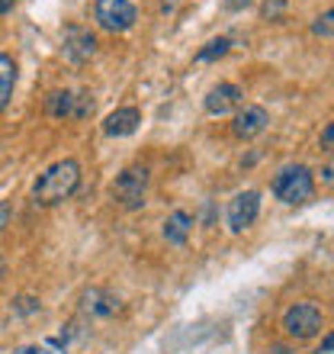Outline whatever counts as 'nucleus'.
I'll return each instance as SVG.
<instances>
[{
  "label": "nucleus",
  "mask_w": 334,
  "mask_h": 354,
  "mask_svg": "<svg viewBox=\"0 0 334 354\" xmlns=\"http://www.w3.org/2000/svg\"><path fill=\"white\" fill-rule=\"evenodd\" d=\"M77 187H81V165L75 158H61L39 174V180L32 184V203L58 206L71 200L77 194Z\"/></svg>",
  "instance_id": "1"
},
{
  "label": "nucleus",
  "mask_w": 334,
  "mask_h": 354,
  "mask_svg": "<svg viewBox=\"0 0 334 354\" xmlns=\"http://www.w3.org/2000/svg\"><path fill=\"white\" fill-rule=\"evenodd\" d=\"M270 190H273V196H277L279 203L302 206L315 196V177H312V171L306 165H286V168L277 171Z\"/></svg>",
  "instance_id": "2"
},
{
  "label": "nucleus",
  "mask_w": 334,
  "mask_h": 354,
  "mask_svg": "<svg viewBox=\"0 0 334 354\" xmlns=\"http://www.w3.org/2000/svg\"><path fill=\"white\" fill-rule=\"evenodd\" d=\"M325 328V313L318 303L312 299H302V303H293V306L283 313V332L296 342H306V338H315L318 332Z\"/></svg>",
  "instance_id": "3"
},
{
  "label": "nucleus",
  "mask_w": 334,
  "mask_h": 354,
  "mask_svg": "<svg viewBox=\"0 0 334 354\" xmlns=\"http://www.w3.org/2000/svg\"><path fill=\"white\" fill-rule=\"evenodd\" d=\"M148 168L145 165H132L126 168L119 177H116V184H112V200L122 206V209H141L145 206V196H148Z\"/></svg>",
  "instance_id": "4"
},
{
  "label": "nucleus",
  "mask_w": 334,
  "mask_h": 354,
  "mask_svg": "<svg viewBox=\"0 0 334 354\" xmlns=\"http://www.w3.org/2000/svg\"><path fill=\"white\" fill-rule=\"evenodd\" d=\"M93 19L106 32H129L139 19V10L132 0H97L93 3Z\"/></svg>",
  "instance_id": "5"
},
{
  "label": "nucleus",
  "mask_w": 334,
  "mask_h": 354,
  "mask_svg": "<svg viewBox=\"0 0 334 354\" xmlns=\"http://www.w3.org/2000/svg\"><path fill=\"white\" fill-rule=\"evenodd\" d=\"M257 216H260V194L257 190H242V194H235V200L228 203L225 219H228V229L238 235L257 223Z\"/></svg>",
  "instance_id": "6"
},
{
  "label": "nucleus",
  "mask_w": 334,
  "mask_h": 354,
  "mask_svg": "<svg viewBox=\"0 0 334 354\" xmlns=\"http://www.w3.org/2000/svg\"><path fill=\"white\" fill-rule=\"evenodd\" d=\"M61 55H65L71 65H87V62L97 55V36L84 26H68L65 39H61Z\"/></svg>",
  "instance_id": "7"
},
{
  "label": "nucleus",
  "mask_w": 334,
  "mask_h": 354,
  "mask_svg": "<svg viewBox=\"0 0 334 354\" xmlns=\"http://www.w3.org/2000/svg\"><path fill=\"white\" fill-rule=\"evenodd\" d=\"M81 309L87 313V316H93V319H112L122 309V303H119V297H116L112 290L90 287V290H84L81 293Z\"/></svg>",
  "instance_id": "8"
},
{
  "label": "nucleus",
  "mask_w": 334,
  "mask_h": 354,
  "mask_svg": "<svg viewBox=\"0 0 334 354\" xmlns=\"http://www.w3.org/2000/svg\"><path fill=\"white\" fill-rule=\"evenodd\" d=\"M242 103H244V91L238 84H215L213 91L206 93L203 106L209 116H228V113L238 110Z\"/></svg>",
  "instance_id": "9"
},
{
  "label": "nucleus",
  "mask_w": 334,
  "mask_h": 354,
  "mask_svg": "<svg viewBox=\"0 0 334 354\" xmlns=\"http://www.w3.org/2000/svg\"><path fill=\"white\" fill-rule=\"evenodd\" d=\"M267 122H270V113L264 106H257V103H248V106H242V110L235 113L232 132H235V139H254V136H260V132L267 129Z\"/></svg>",
  "instance_id": "10"
},
{
  "label": "nucleus",
  "mask_w": 334,
  "mask_h": 354,
  "mask_svg": "<svg viewBox=\"0 0 334 354\" xmlns=\"http://www.w3.org/2000/svg\"><path fill=\"white\" fill-rule=\"evenodd\" d=\"M139 122H141L139 106H119V110H112L103 120V132L112 136V139H122V136H132V132L139 129Z\"/></svg>",
  "instance_id": "11"
},
{
  "label": "nucleus",
  "mask_w": 334,
  "mask_h": 354,
  "mask_svg": "<svg viewBox=\"0 0 334 354\" xmlns=\"http://www.w3.org/2000/svg\"><path fill=\"white\" fill-rule=\"evenodd\" d=\"M190 232H193V216L184 213V209H174V213L164 219V239L170 245H186Z\"/></svg>",
  "instance_id": "12"
},
{
  "label": "nucleus",
  "mask_w": 334,
  "mask_h": 354,
  "mask_svg": "<svg viewBox=\"0 0 334 354\" xmlns=\"http://www.w3.org/2000/svg\"><path fill=\"white\" fill-rule=\"evenodd\" d=\"M13 87H17V62L0 52V113L7 110L10 97H13Z\"/></svg>",
  "instance_id": "13"
},
{
  "label": "nucleus",
  "mask_w": 334,
  "mask_h": 354,
  "mask_svg": "<svg viewBox=\"0 0 334 354\" xmlns=\"http://www.w3.org/2000/svg\"><path fill=\"white\" fill-rule=\"evenodd\" d=\"M46 113L52 120H71L75 116V93L71 91H52L46 97Z\"/></svg>",
  "instance_id": "14"
},
{
  "label": "nucleus",
  "mask_w": 334,
  "mask_h": 354,
  "mask_svg": "<svg viewBox=\"0 0 334 354\" xmlns=\"http://www.w3.org/2000/svg\"><path fill=\"white\" fill-rule=\"evenodd\" d=\"M228 48H232V39L219 36V39H213V42H206V46L196 52V62H215V58L228 55Z\"/></svg>",
  "instance_id": "15"
},
{
  "label": "nucleus",
  "mask_w": 334,
  "mask_h": 354,
  "mask_svg": "<svg viewBox=\"0 0 334 354\" xmlns=\"http://www.w3.org/2000/svg\"><path fill=\"white\" fill-rule=\"evenodd\" d=\"M90 113H93V100H90V93H87V91L75 93V116H71V120H87Z\"/></svg>",
  "instance_id": "16"
},
{
  "label": "nucleus",
  "mask_w": 334,
  "mask_h": 354,
  "mask_svg": "<svg viewBox=\"0 0 334 354\" xmlns=\"http://www.w3.org/2000/svg\"><path fill=\"white\" fill-rule=\"evenodd\" d=\"M286 3H289V0H267V3L260 7V13H264V19H273V23H277V19H283Z\"/></svg>",
  "instance_id": "17"
},
{
  "label": "nucleus",
  "mask_w": 334,
  "mask_h": 354,
  "mask_svg": "<svg viewBox=\"0 0 334 354\" xmlns=\"http://www.w3.org/2000/svg\"><path fill=\"white\" fill-rule=\"evenodd\" d=\"M331 19H334L331 10H325V13L312 23V32H315V36H322V39H331Z\"/></svg>",
  "instance_id": "18"
},
{
  "label": "nucleus",
  "mask_w": 334,
  "mask_h": 354,
  "mask_svg": "<svg viewBox=\"0 0 334 354\" xmlns=\"http://www.w3.org/2000/svg\"><path fill=\"white\" fill-rule=\"evenodd\" d=\"M13 309H17V313H23V316H29V313H39V309H42V303H39V299H32V297H19L17 303H13Z\"/></svg>",
  "instance_id": "19"
},
{
  "label": "nucleus",
  "mask_w": 334,
  "mask_h": 354,
  "mask_svg": "<svg viewBox=\"0 0 334 354\" xmlns=\"http://www.w3.org/2000/svg\"><path fill=\"white\" fill-rule=\"evenodd\" d=\"M331 145H334V126H331V122H328V126H325V132H322V149H325V151H331Z\"/></svg>",
  "instance_id": "20"
},
{
  "label": "nucleus",
  "mask_w": 334,
  "mask_h": 354,
  "mask_svg": "<svg viewBox=\"0 0 334 354\" xmlns=\"http://www.w3.org/2000/svg\"><path fill=\"white\" fill-rule=\"evenodd\" d=\"M7 223H10V203L7 200H0V232L7 229Z\"/></svg>",
  "instance_id": "21"
},
{
  "label": "nucleus",
  "mask_w": 334,
  "mask_h": 354,
  "mask_svg": "<svg viewBox=\"0 0 334 354\" xmlns=\"http://www.w3.org/2000/svg\"><path fill=\"white\" fill-rule=\"evenodd\" d=\"M254 0H225V10H232V13H238V10H244V7H250Z\"/></svg>",
  "instance_id": "22"
},
{
  "label": "nucleus",
  "mask_w": 334,
  "mask_h": 354,
  "mask_svg": "<svg viewBox=\"0 0 334 354\" xmlns=\"http://www.w3.org/2000/svg\"><path fill=\"white\" fill-rule=\"evenodd\" d=\"M17 354H52L48 348H42V345H26V348H19Z\"/></svg>",
  "instance_id": "23"
},
{
  "label": "nucleus",
  "mask_w": 334,
  "mask_h": 354,
  "mask_svg": "<svg viewBox=\"0 0 334 354\" xmlns=\"http://www.w3.org/2000/svg\"><path fill=\"white\" fill-rule=\"evenodd\" d=\"M331 348H334V338H331V335H325V342H322V351L331 354ZM322 351H318V354H322Z\"/></svg>",
  "instance_id": "24"
},
{
  "label": "nucleus",
  "mask_w": 334,
  "mask_h": 354,
  "mask_svg": "<svg viewBox=\"0 0 334 354\" xmlns=\"http://www.w3.org/2000/svg\"><path fill=\"white\" fill-rule=\"evenodd\" d=\"M13 3H17V0H0V13H10V10H13Z\"/></svg>",
  "instance_id": "25"
},
{
  "label": "nucleus",
  "mask_w": 334,
  "mask_h": 354,
  "mask_svg": "<svg viewBox=\"0 0 334 354\" xmlns=\"http://www.w3.org/2000/svg\"><path fill=\"white\" fill-rule=\"evenodd\" d=\"M7 277V261H3V258H0V280Z\"/></svg>",
  "instance_id": "26"
}]
</instances>
